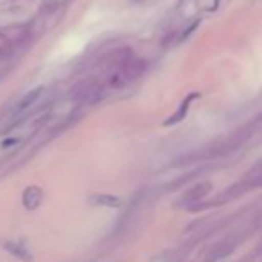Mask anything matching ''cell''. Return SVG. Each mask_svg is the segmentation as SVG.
Returning <instances> with one entry per match:
<instances>
[{
    "mask_svg": "<svg viewBox=\"0 0 262 262\" xmlns=\"http://www.w3.org/2000/svg\"><path fill=\"white\" fill-rule=\"evenodd\" d=\"M41 198H43V193L39 187H29L25 189L24 193V204L27 209H36L39 204H41Z\"/></svg>",
    "mask_w": 262,
    "mask_h": 262,
    "instance_id": "obj_4",
    "label": "cell"
},
{
    "mask_svg": "<svg viewBox=\"0 0 262 262\" xmlns=\"http://www.w3.org/2000/svg\"><path fill=\"white\" fill-rule=\"evenodd\" d=\"M11 52H13V45L9 43V39L0 32V59L2 57H7Z\"/></svg>",
    "mask_w": 262,
    "mask_h": 262,
    "instance_id": "obj_6",
    "label": "cell"
},
{
    "mask_svg": "<svg viewBox=\"0 0 262 262\" xmlns=\"http://www.w3.org/2000/svg\"><path fill=\"white\" fill-rule=\"evenodd\" d=\"M2 246L7 250L9 253H13L14 257H18L20 260L24 262H32V255L27 252V248L21 245H16V243H11V241H2Z\"/></svg>",
    "mask_w": 262,
    "mask_h": 262,
    "instance_id": "obj_3",
    "label": "cell"
},
{
    "mask_svg": "<svg viewBox=\"0 0 262 262\" xmlns=\"http://www.w3.org/2000/svg\"><path fill=\"white\" fill-rule=\"evenodd\" d=\"M41 93H43V88H36V90L31 91V93L25 95V97L20 100V104L14 107V114H21V113H25V111L31 109V107L36 104V100L41 97Z\"/></svg>",
    "mask_w": 262,
    "mask_h": 262,
    "instance_id": "obj_1",
    "label": "cell"
},
{
    "mask_svg": "<svg viewBox=\"0 0 262 262\" xmlns=\"http://www.w3.org/2000/svg\"><path fill=\"white\" fill-rule=\"evenodd\" d=\"M210 191V184H198V186H194L193 189H189L186 194L182 196V202H186V204H194L196 200H200V198H204L205 194H207Z\"/></svg>",
    "mask_w": 262,
    "mask_h": 262,
    "instance_id": "obj_2",
    "label": "cell"
},
{
    "mask_svg": "<svg viewBox=\"0 0 262 262\" xmlns=\"http://www.w3.org/2000/svg\"><path fill=\"white\" fill-rule=\"evenodd\" d=\"M95 202H100V205H109V207H120L121 200L116 196H107V194H102V196H95Z\"/></svg>",
    "mask_w": 262,
    "mask_h": 262,
    "instance_id": "obj_5",
    "label": "cell"
}]
</instances>
